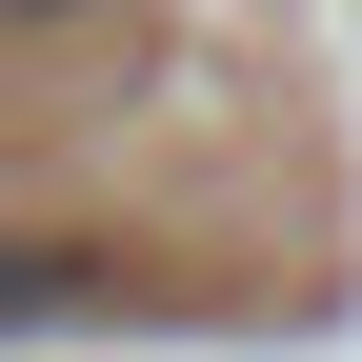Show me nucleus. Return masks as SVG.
<instances>
[{
    "label": "nucleus",
    "mask_w": 362,
    "mask_h": 362,
    "mask_svg": "<svg viewBox=\"0 0 362 362\" xmlns=\"http://www.w3.org/2000/svg\"><path fill=\"white\" fill-rule=\"evenodd\" d=\"M81 302H101V262H81V242H0V342L81 322Z\"/></svg>",
    "instance_id": "obj_1"
},
{
    "label": "nucleus",
    "mask_w": 362,
    "mask_h": 362,
    "mask_svg": "<svg viewBox=\"0 0 362 362\" xmlns=\"http://www.w3.org/2000/svg\"><path fill=\"white\" fill-rule=\"evenodd\" d=\"M0 21H61V0H0Z\"/></svg>",
    "instance_id": "obj_2"
}]
</instances>
